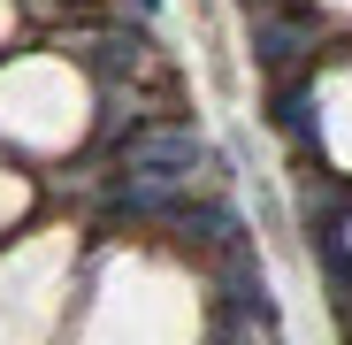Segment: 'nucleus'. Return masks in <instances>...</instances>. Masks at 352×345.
Segmentation results:
<instances>
[{
  "instance_id": "obj_1",
  "label": "nucleus",
  "mask_w": 352,
  "mask_h": 345,
  "mask_svg": "<svg viewBox=\"0 0 352 345\" xmlns=\"http://www.w3.org/2000/svg\"><path fill=\"white\" fill-rule=\"evenodd\" d=\"M199 169H207V138L192 123H138L123 146H115V185L107 200L123 215H146L161 222L176 200L199 192Z\"/></svg>"
},
{
  "instance_id": "obj_2",
  "label": "nucleus",
  "mask_w": 352,
  "mask_h": 345,
  "mask_svg": "<svg viewBox=\"0 0 352 345\" xmlns=\"http://www.w3.org/2000/svg\"><path fill=\"white\" fill-rule=\"evenodd\" d=\"M62 54L100 85H138L146 62H153L146 31H131V23H77V31H62Z\"/></svg>"
},
{
  "instance_id": "obj_3",
  "label": "nucleus",
  "mask_w": 352,
  "mask_h": 345,
  "mask_svg": "<svg viewBox=\"0 0 352 345\" xmlns=\"http://www.w3.org/2000/svg\"><path fill=\"white\" fill-rule=\"evenodd\" d=\"M161 222H168V230H176L184 246L214 253V261L245 246V222H238V207H230V200H199V192H192V200H176V207H168Z\"/></svg>"
},
{
  "instance_id": "obj_4",
  "label": "nucleus",
  "mask_w": 352,
  "mask_h": 345,
  "mask_svg": "<svg viewBox=\"0 0 352 345\" xmlns=\"http://www.w3.org/2000/svg\"><path fill=\"white\" fill-rule=\"evenodd\" d=\"M314 39H322V23H314V16H283V8H253V62H261L268 77L299 70L307 54H314Z\"/></svg>"
},
{
  "instance_id": "obj_5",
  "label": "nucleus",
  "mask_w": 352,
  "mask_h": 345,
  "mask_svg": "<svg viewBox=\"0 0 352 345\" xmlns=\"http://www.w3.org/2000/svg\"><path fill=\"white\" fill-rule=\"evenodd\" d=\"M268 123H276L291 146H307V138H314V85H276V100H268Z\"/></svg>"
},
{
  "instance_id": "obj_6",
  "label": "nucleus",
  "mask_w": 352,
  "mask_h": 345,
  "mask_svg": "<svg viewBox=\"0 0 352 345\" xmlns=\"http://www.w3.org/2000/svg\"><path fill=\"white\" fill-rule=\"evenodd\" d=\"M131 16H138V23H153V16H161V0H123V23H131Z\"/></svg>"
},
{
  "instance_id": "obj_7",
  "label": "nucleus",
  "mask_w": 352,
  "mask_h": 345,
  "mask_svg": "<svg viewBox=\"0 0 352 345\" xmlns=\"http://www.w3.org/2000/svg\"><path fill=\"white\" fill-rule=\"evenodd\" d=\"M245 8H276V0H245Z\"/></svg>"
}]
</instances>
